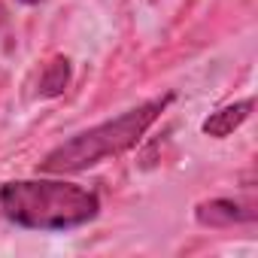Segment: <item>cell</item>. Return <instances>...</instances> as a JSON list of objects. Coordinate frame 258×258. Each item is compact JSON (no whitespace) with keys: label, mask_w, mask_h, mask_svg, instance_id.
I'll return each instance as SVG.
<instances>
[{"label":"cell","mask_w":258,"mask_h":258,"mask_svg":"<svg viewBox=\"0 0 258 258\" xmlns=\"http://www.w3.org/2000/svg\"><path fill=\"white\" fill-rule=\"evenodd\" d=\"M0 210L10 222L31 231H70L97 219L94 191L55 179H16L0 185Z\"/></svg>","instance_id":"1"},{"label":"cell","mask_w":258,"mask_h":258,"mask_svg":"<svg viewBox=\"0 0 258 258\" xmlns=\"http://www.w3.org/2000/svg\"><path fill=\"white\" fill-rule=\"evenodd\" d=\"M195 216L207 228H231V225H249V222H255L252 204H240V201H228V198H216V201L198 204Z\"/></svg>","instance_id":"3"},{"label":"cell","mask_w":258,"mask_h":258,"mask_svg":"<svg viewBox=\"0 0 258 258\" xmlns=\"http://www.w3.org/2000/svg\"><path fill=\"white\" fill-rule=\"evenodd\" d=\"M4 25H7V7L0 4V28H4Z\"/></svg>","instance_id":"6"},{"label":"cell","mask_w":258,"mask_h":258,"mask_svg":"<svg viewBox=\"0 0 258 258\" xmlns=\"http://www.w3.org/2000/svg\"><path fill=\"white\" fill-rule=\"evenodd\" d=\"M252 97H246V100H237V103H228V106H222V109H216L204 124H201V131L207 134V137H228V134H234L237 127L252 115Z\"/></svg>","instance_id":"4"},{"label":"cell","mask_w":258,"mask_h":258,"mask_svg":"<svg viewBox=\"0 0 258 258\" xmlns=\"http://www.w3.org/2000/svg\"><path fill=\"white\" fill-rule=\"evenodd\" d=\"M19 4H25V7H37V4H43V0H19Z\"/></svg>","instance_id":"7"},{"label":"cell","mask_w":258,"mask_h":258,"mask_svg":"<svg viewBox=\"0 0 258 258\" xmlns=\"http://www.w3.org/2000/svg\"><path fill=\"white\" fill-rule=\"evenodd\" d=\"M173 94H164V97H152L134 109L121 112L118 118H109L103 124H94L88 131L64 140L61 146H55L43 161H40V170L43 173H79V170H88L106 158H115L121 152H127L131 146L140 143V137L155 124V118L170 106Z\"/></svg>","instance_id":"2"},{"label":"cell","mask_w":258,"mask_h":258,"mask_svg":"<svg viewBox=\"0 0 258 258\" xmlns=\"http://www.w3.org/2000/svg\"><path fill=\"white\" fill-rule=\"evenodd\" d=\"M67 82H70V61L67 58H55L52 64H46L37 91H40V97H58V94H64Z\"/></svg>","instance_id":"5"}]
</instances>
